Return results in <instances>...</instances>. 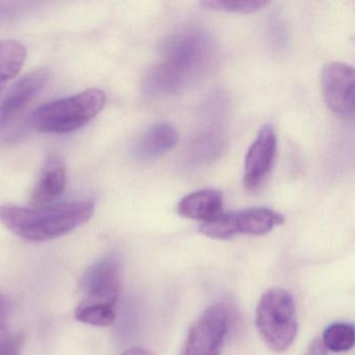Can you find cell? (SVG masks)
Listing matches in <instances>:
<instances>
[{
	"instance_id": "cell-11",
	"label": "cell",
	"mask_w": 355,
	"mask_h": 355,
	"mask_svg": "<svg viewBox=\"0 0 355 355\" xmlns=\"http://www.w3.org/2000/svg\"><path fill=\"white\" fill-rule=\"evenodd\" d=\"M49 73L45 70H36L18 80L0 101V128H5L33 99L46 84Z\"/></svg>"
},
{
	"instance_id": "cell-17",
	"label": "cell",
	"mask_w": 355,
	"mask_h": 355,
	"mask_svg": "<svg viewBox=\"0 0 355 355\" xmlns=\"http://www.w3.org/2000/svg\"><path fill=\"white\" fill-rule=\"evenodd\" d=\"M76 319L89 325L109 326L115 321L116 307L82 301L76 307Z\"/></svg>"
},
{
	"instance_id": "cell-20",
	"label": "cell",
	"mask_w": 355,
	"mask_h": 355,
	"mask_svg": "<svg viewBox=\"0 0 355 355\" xmlns=\"http://www.w3.org/2000/svg\"><path fill=\"white\" fill-rule=\"evenodd\" d=\"M305 355H327V349L321 338H318L309 344Z\"/></svg>"
},
{
	"instance_id": "cell-5",
	"label": "cell",
	"mask_w": 355,
	"mask_h": 355,
	"mask_svg": "<svg viewBox=\"0 0 355 355\" xmlns=\"http://www.w3.org/2000/svg\"><path fill=\"white\" fill-rule=\"evenodd\" d=\"M284 222V216L267 207H252L234 213H222L201 224L203 236L217 240H230L238 234L263 236Z\"/></svg>"
},
{
	"instance_id": "cell-13",
	"label": "cell",
	"mask_w": 355,
	"mask_h": 355,
	"mask_svg": "<svg viewBox=\"0 0 355 355\" xmlns=\"http://www.w3.org/2000/svg\"><path fill=\"white\" fill-rule=\"evenodd\" d=\"M178 211L187 219L205 223L223 213V195L213 189L196 191L180 201Z\"/></svg>"
},
{
	"instance_id": "cell-15",
	"label": "cell",
	"mask_w": 355,
	"mask_h": 355,
	"mask_svg": "<svg viewBox=\"0 0 355 355\" xmlns=\"http://www.w3.org/2000/svg\"><path fill=\"white\" fill-rule=\"evenodd\" d=\"M26 59L24 44L15 40L0 41V90L19 73Z\"/></svg>"
},
{
	"instance_id": "cell-18",
	"label": "cell",
	"mask_w": 355,
	"mask_h": 355,
	"mask_svg": "<svg viewBox=\"0 0 355 355\" xmlns=\"http://www.w3.org/2000/svg\"><path fill=\"white\" fill-rule=\"evenodd\" d=\"M268 1L261 0H209L203 1V8L211 11L230 12V13L249 14L259 11L269 6Z\"/></svg>"
},
{
	"instance_id": "cell-9",
	"label": "cell",
	"mask_w": 355,
	"mask_h": 355,
	"mask_svg": "<svg viewBox=\"0 0 355 355\" xmlns=\"http://www.w3.org/2000/svg\"><path fill=\"white\" fill-rule=\"evenodd\" d=\"M322 93L330 111L340 116L354 113V69L348 64H326L321 74Z\"/></svg>"
},
{
	"instance_id": "cell-10",
	"label": "cell",
	"mask_w": 355,
	"mask_h": 355,
	"mask_svg": "<svg viewBox=\"0 0 355 355\" xmlns=\"http://www.w3.org/2000/svg\"><path fill=\"white\" fill-rule=\"evenodd\" d=\"M277 153V138L273 126L266 124L257 132L247 151L245 159L244 182L245 188L254 190L261 186L273 167Z\"/></svg>"
},
{
	"instance_id": "cell-2",
	"label": "cell",
	"mask_w": 355,
	"mask_h": 355,
	"mask_svg": "<svg viewBox=\"0 0 355 355\" xmlns=\"http://www.w3.org/2000/svg\"><path fill=\"white\" fill-rule=\"evenodd\" d=\"M92 201L61 203L51 207L0 205V222L16 236L33 242L59 238L87 223L94 215Z\"/></svg>"
},
{
	"instance_id": "cell-16",
	"label": "cell",
	"mask_w": 355,
	"mask_h": 355,
	"mask_svg": "<svg viewBox=\"0 0 355 355\" xmlns=\"http://www.w3.org/2000/svg\"><path fill=\"white\" fill-rule=\"evenodd\" d=\"M321 340L327 350L346 352L354 346V326L349 323L331 324L326 328Z\"/></svg>"
},
{
	"instance_id": "cell-4",
	"label": "cell",
	"mask_w": 355,
	"mask_h": 355,
	"mask_svg": "<svg viewBox=\"0 0 355 355\" xmlns=\"http://www.w3.org/2000/svg\"><path fill=\"white\" fill-rule=\"evenodd\" d=\"M255 324L261 340L274 352L290 348L298 331L292 295L284 288L268 290L259 299Z\"/></svg>"
},
{
	"instance_id": "cell-14",
	"label": "cell",
	"mask_w": 355,
	"mask_h": 355,
	"mask_svg": "<svg viewBox=\"0 0 355 355\" xmlns=\"http://www.w3.org/2000/svg\"><path fill=\"white\" fill-rule=\"evenodd\" d=\"M178 134L174 126L159 122L149 128L135 145V155L141 159H151L165 155L176 146Z\"/></svg>"
},
{
	"instance_id": "cell-12",
	"label": "cell",
	"mask_w": 355,
	"mask_h": 355,
	"mask_svg": "<svg viewBox=\"0 0 355 355\" xmlns=\"http://www.w3.org/2000/svg\"><path fill=\"white\" fill-rule=\"evenodd\" d=\"M65 186V164L59 155H51L43 166L31 202L35 207H47L63 193Z\"/></svg>"
},
{
	"instance_id": "cell-22",
	"label": "cell",
	"mask_w": 355,
	"mask_h": 355,
	"mask_svg": "<svg viewBox=\"0 0 355 355\" xmlns=\"http://www.w3.org/2000/svg\"><path fill=\"white\" fill-rule=\"evenodd\" d=\"M122 355H155L150 351L147 350V349L144 348H139V347H136V348H130L128 349V351L123 353Z\"/></svg>"
},
{
	"instance_id": "cell-19",
	"label": "cell",
	"mask_w": 355,
	"mask_h": 355,
	"mask_svg": "<svg viewBox=\"0 0 355 355\" xmlns=\"http://www.w3.org/2000/svg\"><path fill=\"white\" fill-rule=\"evenodd\" d=\"M24 345L21 334H12L7 326L0 323V355H21Z\"/></svg>"
},
{
	"instance_id": "cell-1",
	"label": "cell",
	"mask_w": 355,
	"mask_h": 355,
	"mask_svg": "<svg viewBox=\"0 0 355 355\" xmlns=\"http://www.w3.org/2000/svg\"><path fill=\"white\" fill-rule=\"evenodd\" d=\"M217 49L213 38L200 30H186L164 43L161 61L144 83L150 97L178 94L202 80L213 68Z\"/></svg>"
},
{
	"instance_id": "cell-8",
	"label": "cell",
	"mask_w": 355,
	"mask_h": 355,
	"mask_svg": "<svg viewBox=\"0 0 355 355\" xmlns=\"http://www.w3.org/2000/svg\"><path fill=\"white\" fill-rule=\"evenodd\" d=\"M80 288L83 301L116 307L121 290V267L115 257H105L92 263L83 274Z\"/></svg>"
},
{
	"instance_id": "cell-3",
	"label": "cell",
	"mask_w": 355,
	"mask_h": 355,
	"mask_svg": "<svg viewBox=\"0 0 355 355\" xmlns=\"http://www.w3.org/2000/svg\"><path fill=\"white\" fill-rule=\"evenodd\" d=\"M107 96L99 89L58 99L41 105L32 117L35 130L49 134H65L83 128L94 119L105 107Z\"/></svg>"
},
{
	"instance_id": "cell-6",
	"label": "cell",
	"mask_w": 355,
	"mask_h": 355,
	"mask_svg": "<svg viewBox=\"0 0 355 355\" xmlns=\"http://www.w3.org/2000/svg\"><path fill=\"white\" fill-rule=\"evenodd\" d=\"M224 99L213 98L205 107L200 121L186 149L189 168L209 165L221 155L225 141L224 134Z\"/></svg>"
},
{
	"instance_id": "cell-21",
	"label": "cell",
	"mask_w": 355,
	"mask_h": 355,
	"mask_svg": "<svg viewBox=\"0 0 355 355\" xmlns=\"http://www.w3.org/2000/svg\"><path fill=\"white\" fill-rule=\"evenodd\" d=\"M10 307H11V304H10L9 299L3 296V295H0V321L7 317L10 311Z\"/></svg>"
},
{
	"instance_id": "cell-7",
	"label": "cell",
	"mask_w": 355,
	"mask_h": 355,
	"mask_svg": "<svg viewBox=\"0 0 355 355\" xmlns=\"http://www.w3.org/2000/svg\"><path fill=\"white\" fill-rule=\"evenodd\" d=\"M227 307L211 305L193 324L180 355H219L228 330Z\"/></svg>"
}]
</instances>
